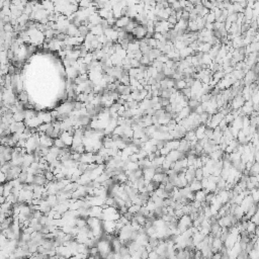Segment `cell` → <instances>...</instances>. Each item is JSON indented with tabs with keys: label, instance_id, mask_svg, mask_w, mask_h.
I'll use <instances>...</instances> for the list:
<instances>
[{
	"label": "cell",
	"instance_id": "1",
	"mask_svg": "<svg viewBox=\"0 0 259 259\" xmlns=\"http://www.w3.org/2000/svg\"><path fill=\"white\" fill-rule=\"evenodd\" d=\"M132 34H134L136 38H139L140 40H143V38H146V36H147V28H146V25H138L135 29L132 32Z\"/></svg>",
	"mask_w": 259,
	"mask_h": 259
},
{
	"label": "cell",
	"instance_id": "2",
	"mask_svg": "<svg viewBox=\"0 0 259 259\" xmlns=\"http://www.w3.org/2000/svg\"><path fill=\"white\" fill-rule=\"evenodd\" d=\"M60 138L61 140H62L63 142H64V144L66 145V147H69L70 148L71 146H72L73 144V136H71L70 134L68 133V132H62V134L60 135Z\"/></svg>",
	"mask_w": 259,
	"mask_h": 259
},
{
	"label": "cell",
	"instance_id": "3",
	"mask_svg": "<svg viewBox=\"0 0 259 259\" xmlns=\"http://www.w3.org/2000/svg\"><path fill=\"white\" fill-rule=\"evenodd\" d=\"M178 150H179L180 152H182V153L187 154L188 152L191 150L190 142H188L187 140H185L184 138L183 139H181L180 140V144H179V148H178Z\"/></svg>",
	"mask_w": 259,
	"mask_h": 259
},
{
	"label": "cell",
	"instance_id": "4",
	"mask_svg": "<svg viewBox=\"0 0 259 259\" xmlns=\"http://www.w3.org/2000/svg\"><path fill=\"white\" fill-rule=\"evenodd\" d=\"M206 125H200L199 127H197L195 129V136H196V139H197L198 141L206 138Z\"/></svg>",
	"mask_w": 259,
	"mask_h": 259
},
{
	"label": "cell",
	"instance_id": "5",
	"mask_svg": "<svg viewBox=\"0 0 259 259\" xmlns=\"http://www.w3.org/2000/svg\"><path fill=\"white\" fill-rule=\"evenodd\" d=\"M131 21V18L127 17V16H123V17L119 18L116 20V23H115V26L117 28H121V29H123L125 26L127 25V23Z\"/></svg>",
	"mask_w": 259,
	"mask_h": 259
},
{
	"label": "cell",
	"instance_id": "6",
	"mask_svg": "<svg viewBox=\"0 0 259 259\" xmlns=\"http://www.w3.org/2000/svg\"><path fill=\"white\" fill-rule=\"evenodd\" d=\"M66 75L68 77V79H72V80H75L77 77L79 76V72L77 69L73 68V67H69V68L66 69Z\"/></svg>",
	"mask_w": 259,
	"mask_h": 259
},
{
	"label": "cell",
	"instance_id": "7",
	"mask_svg": "<svg viewBox=\"0 0 259 259\" xmlns=\"http://www.w3.org/2000/svg\"><path fill=\"white\" fill-rule=\"evenodd\" d=\"M212 247L216 248L217 250H219L221 252L223 248L225 247V243L222 241V239L220 237H214V242H212Z\"/></svg>",
	"mask_w": 259,
	"mask_h": 259
},
{
	"label": "cell",
	"instance_id": "8",
	"mask_svg": "<svg viewBox=\"0 0 259 259\" xmlns=\"http://www.w3.org/2000/svg\"><path fill=\"white\" fill-rule=\"evenodd\" d=\"M180 144V140H170V141L166 142V147L169 148L171 151L173 150H178Z\"/></svg>",
	"mask_w": 259,
	"mask_h": 259
},
{
	"label": "cell",
	"instance_id": "9",
	"mask_svg": "<svg viewBox=\"0 0 259 259\" xmlns=\"http://www.w3.org/2000/svg\"><path fill=\"white\" fill-rule=\"evenodd\" d=\"M189 188H190V189H191L193 192L199 191V190H201V189H202L201 182L198 181V180H194V181H192L191 183L189 184Z\"/></svg>",
	"mask_w": 259,
	"mask_h": 259
},
{
	"label": "cell",
	"instance_id": "10",
	"mask_svg": "<svg viewBox=\"0 0 259 259\" xmlns=\"http://www.w3.org/2000/svg\"><path fill=\"white\" fill-rule=\"evenodd\" d=\"M17 99L18 101H20V102H22L23 104H26V103H28V100H29V98H28V94L26 91H21V92L19 93V94L17 95Z\"/></svg>",
	"mask_w": 259,
	"mask_h": 259
},
{
	"label": "cell",
	"instance_id": "11",
	"mask_svg": "<svg viewBox=\"0 0 259 259\" xmlns=\"http://www.w3.org/2000/svg\"><path fill=\"white\" fill-rule=\"evenodd\" d=\"M206 192L204 191V189L195 192V200L196 201H199V202L206 201Z\"/></svg>",
	"mask_w": 259,
	"mask_h": 259
},
{
	"label": "cell",
	"instance_id": "12",
	"mask_svg": "<svg viewBox=\"0 0 259 259\" xmlns=\"http://www.w3.org/2000/svg\"><path fill=\"white\" fill-rule=\"evenodd\" d=\"M210 119H212V115L208 112H204L201 114H199V121L201 125H206Z\"/></svg>",
	"mask_w": 259,
	"mask_h": 259
},
{
	"label": "cell",
	"instance_id": "13",
	"mask_svg": "<svg viewBox=\"0 0 259 259\" xmlns=\"http://www.w3.org/2000/svg\"><path fill=\"white\" fill-rule=\"evenodd\" d=\"M184 139L187 140L188 142H192V141H195L196 139V136H195V131H187V133H186L185 137H184ZM198 141V140H197Z\"/></svg>",
	"mask_w": 259,
	"mask_h": 259
},
{
	"label": "cell",
	"instance_id": "14",
	"mask_svg": "<svg viewBox=\"0 0 259 259\" xmlns=\"http://www.w3.org/2000/svg\"><path fill=\"white\" fill-rule=\"evenodd\" d=\"M200 104H201V102H200L199 100H197V99H191L190 98L189 100H188V106L192 109V111H193L194 109H195L196 107H197L198 105H200Z\"/></svg>",
	"mask_w": 259,
	"mask_h": 259
},
{
	"label": "cell",
	"instance_id": "15",
	"mask_svg": "<svg viewBox=\"0 0 259 259\" xmlns=\"http://www.w3.org/2000/svg\"><path fill=\"white\" fill-rule=\"evenodd\" d=\"M165 175H166L165 173H156L155 175H154L153 180H152V181L157 182V183L161 184L162 182H163V179H164V177H165Z\"/></svg>",
	"mask_w": 259,
	"mask_h": 259
},
{
	"label": "cell",
	"instance_id": "16",
	"mask_svg": "<svg viewBox=\"0 0 259 259\" xmlns=\"http://www.w3.org/2000/svg\"><path fill=\"white\" fill-rule=\"evenodd\" d=\"M187 87V84H186L185 80L184 79H182V80H177L176 81V84H175V88L177 89V90L181 91L182 89L186 88Z\"/></svg>",
	"mask_w": 259,
	"mask_h": 259
},
{
	"label": "cell",
	"instance_id": "17",
	"mask_svg": "<svg viewBox=\"0 0 259 259\" xmlns=\"http://www.w3.org/2000/svg\"><path fill=\"white\" fill-rule=\"evenodd\" d=\"M256 228H257V225L254 224L253 222H251V221H249L248 222V226H247V232L249 233V234H255V231H256Z\"/></svg>",
	"mask_w": 259,
	"mask_h": 259
},
{
	"label": "cell",
	"instance_id": "18",
	"mask_svg": "<svg viewBox=\"0 0 259 259\" xmlns=\"http://www.w3.org/2000/svg\"><path fill=\"white\" fill-rule=\"evenodd\" d=\"M141 208H142V206H138V204H132V206H130L129 208H127V212H131V214H133L134 216H135L136 214H138V212H140Z\"/></svg>",
	"mask_w": 259,
	"mask_h": 259
},
{
	"label": "cell",
	"instance_id": "19",
	"mask_svg": "<svg viewBox=\"0 0 259 259\" xmlns=\"http://www.w3.org/2000/svg\"><path fill=\"white\" fill-rule=\"evenodd\" d=\"M54 146L57 148H59V149H64V148H66V145H65L64 142H63L60 138H57V139L54 140Z\"/></svg>",
	"mask_w": 259,
	"mask_h": 259
},
{
	"label": "cell",
	"instance_id": "20",
	"mask_svg": "<svg viewBox=\"0 0 259 259\" xmlns=\"http://www.w3.org/2000/svg\"><path fill=\"white\" fill-rule=\"evenodd\" d=\"M204 170L202 168H198V169H195V179L198 180V181H201L204 179Z\"/></svg>",
	"mask_w": 259,
	"mask_h": 259
},
{
	"label": "cell",
	"instance_id": "21",
	"mask_svg": "<svg viewBox=\"0 0 259 259\" xmlns=\"http://www.w3.org/2000/svg\"><path fill=\"white\" fill-rule=\"evenodd\" d=\"M204 18H206L208 23H214V22H216V17H214V14L212 11H210Z\"/></svg>",
	"mask_w": 259,
	"mask_h": 259
},
{
	"label": "cell",
	"instance_id": "22",
	"mask_svg": "<svg viewBox=\"0 0 259 259\" xmlns=\"http://www.w3.org/2000/svg\"><path fill=\"white\" fill-rule=\"evenodd\" d=\"M248 257H249V253L246 250H241L239 252V254L237 255L236 259H248Z\"/></svg>",
	"mask_w": 259,
	"mask_h": 259
},
{
	"label": "cell",
	"instance_id": "23",
	"mask_svg": "<svg viewBox=\"0 0 259 259\" xmlns=\"http://www.w3.org/2000/svg\"><path fill=\"white\" fill-rule=\"evenodd\" d=\"M148 40V45L149 47H151L152 49H157V40H155L154 38H147Z\"/></svg>",
	"mask_w": 259,
	"mask_h": 259
},
{
	"label": "cell",
	"instance_id": "24",
	"mask_svg": "<svg viewBox=\"0 0 259 259\" xmlns=\"http://www.w3.org/2000/svg\"><path fill=\"white\" fill-rule=\"evenodd\" d=\"M131 66H132V68H139V67L141 66V63H140V61L137 60V59H132Z\"/></svg>",
	"mask_w": 259,
	"mask_h": 259
},
{
	"label": "cell",
	"instance_id": "25",
	"mask_svg": "<svg viewBox=\"0 0 259 259\" xmlns=\"http://www.w3.org/2000/svg\"><path fill=\"white\" fill-rule=\"evenodd\" d=\"M170 152H171V150L169 149V148L168 147H164V148H162L161 150H160V153H161V156H164V157H166V156L168 155V154L170 153Z\"/></svg>",
	"mask_w": 259,
	"mask_h": 259
},
{
	"label": "cell",
	"instance_id": "26",
	"mask_svg": "<svg viewBox=\"0 0 259 259\" xmlns=\"http://www.w3.org/2000/svg\"><path fill=\"white\" fill-rule=\"evenodd\" d=\"M157 60L159 61V62L163 63V64H166V63L169 61V58L167 57V55H161V56H160L159 58L157 59Z\"/></svg>",
	"mask_w": 259,
	"mask_h": 259
},
{
	"label": "cell",
	"instance_id": "27",
	"mask_svg": "<svg viewBox=\"0 0 259 259\" xmlns=\"http://www.w3.org/2000/svg\"><path fill=\"white\" fill-rule=\"evenodd\" d=\"M167 21L169 22L170 24H172V25H176L178 22V20L176 19V17H172V16H169V18L167 19Z\"/></svg>",
	"mask_w": 259,
	"mask_h": 259
},
{
	"label": "cell",
	"instance_id": "28",
	"mask_svg": "<svg viewBox=\"0 0 259 259\" xmlns=\"http://www.w3.org/2000/svg\"><path fill=\"white\" fill-rule=\"evenodd\" d=\"M212 259H222V253H221V252L214 253V254L212 255Z\"/></svg>",
	"mask_w": 259,
	"mask_h": 259
}]
</instances>
